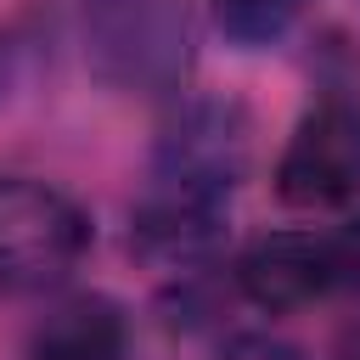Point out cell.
I'll return each instance as SVG.
<instances>
[{"label": "cell", "instance_id": "obj_1", "mask_svg": "<svg viewBox=\"0 0 360 360\" xmlns=\"http://www.w3.org/2000/svg\"><path fill=\"white\" fill-rule=\"evenodd\" d=\"M79 34L90 73L118 96H180L197 62L186 0H79Z\"/></svg>", "mask_w": 360, "mask_h": 360}, {"label": "cell", "instance_id": "obj_2", "mask_svg": "<svg viewBox=\"0 0 360 360\" xmlns=\"http://www.w3.org/2000/svg\"><path fill=\"white\" fill-rule=\"evenodd\" d=\"M90 248L84 208L28 174L0 180V292H45L73 276Z\"/></svg>", "mask_w": 360, "mask_h": 360}, {"label": "cell", "instance_id": "obj_3", "mask_svg": "<svg viewBox=\"0 0 360 360\" xmlns=\"http://www.w3.org/2000/svg\"><path fill=\"white\" fill-rule=\"evenodd\" d=\"M276 197L298 214L343 208L360 197V96L326 90L304 118L292 124L281 158H276Z\"/></svg>", "mask_w": 360, "mask_h": 360}, {"label": "cell", "instance_id": "obj_4", "mask_svg": "<svg viewBox=\"0 0 360 360\" xmlns=\"http://www.w3.org/2000/svg\"><path fill=\"white\" fill-rule=\"evenodd\" d=\"M248 169V112L219 96L180 101L152 146V186L197 191L214 202H231L236 180Z\"/></svg>", "mask_w": 360, "mask_h": 360}, {"label": "cell", "instance_id": "obj_5", "mask_svg": "<svg viewBox=\"0 0 360 360\" xmlns=\"http://www.w3.org/2000/svg\"><path fill=\"white\" fill-rule=\"evenodd\" d=\"M236 287L270 315L343 292L332 231H270V236L248 242V253L236 259Z\"/></svg>", "mask_w": 360, "mask_h": 360}, {"label": "cell", "instance_id": "obj_6", "mask_svg": "<svg viewBox=\"0 0 360 360\" xmlns=\"http://www.w3.org/2000/svg\"><path fill=\"white\" fill-rule=\"evenodd\" d=\"M225 214H231V202L146 180V191H141V202L129 214V248L152 270H174L180 276V270L214 259V248L225 242Z\"/></svg>", "mask_w": 360, "mask_h": 360}, {"label": "cell", "instance_id": "obj_7", "mask_svg": "<svg viewBox=\"0 0 360 360\" xmlns=\"http://www.w3.org/2000/svg\"><path fill=\"white\" fill-rule=\"evenodd\" d=\"M28 360H124V315L107 298H73L34 326Z\"/></svg>", "mask_w": 360, "mask_h": 360}, {"label": "cell", "instance_id": "obj_8", "mask_svg": "<svg viewBox=\"0 0 360 360\" xmlns=\"http://www.w3.org/2000/svg\"><path fill=\"white\" fill-rule=\"evenodd\" d=\"M304 6L309 0H214V22L242 51H259V45H276L304 17Z\"/></svg>", "mask_w": 360, "mask_h": 360}, {"label": "cell", "instance_id": "obj_9", "mask_svg": "<svg viewBox=\"0 0 360 360\" xmlns=\"http://www.w3.org/2000/svg\"><path fill=\"white\" fill-rule=\"evenodd\" d=\"M39 62H45V39H39V28H34L28 17L0 22V96H17L22 79H28Z\"/></svg>", "mask_w": 360, "mask_h": 360}, {"label": "cell", "instance_id": "obj_10", "mask_svg": "<svg viewBox=\"0 0 360 360\" xmlns=\"http://www.w3.org/2000/svg\"><path fill=\"white\" fill-rule=\"evenodd\" d=\"M332 253H338V281H343V292H360V219L332 225Z\"/></svg>", "mask_w": 360, "mask_h": 360}, {"label": "cell", "instance_id": "obj_11", "mask_svg": "<svg viewBox=\"0 0 360 360\" xmlns=\"http://www.w3.org/2000/svg\"><path fill=\"white\" fill-rule=\"evenodd\" d=\"M219 360H298V349L281 338H264V332H242L219 349Z\"/></svg>", "mask_w": 360, "mask_h": 360}]
</instances>
